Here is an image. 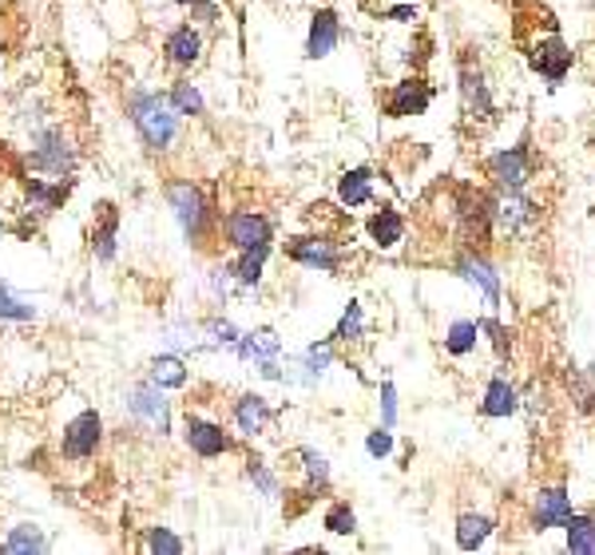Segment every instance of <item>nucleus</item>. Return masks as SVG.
Instances as JSON below:
<instances>
[{"mask_svg": "<svg viewBox=\"0 0 595 555\" xmlns=\"http://www.w3.org/2000/svg\"><path fill=\"white\" fill-rule=\"evenodd\" d=\"M270 258V246H255V250H238V258L227 266V274L238 286H258L263 282V266Z\"/></svg>", "mask_w": 595, "mask_h": 555, "instance_id": "30", "label": "nucleus"}, {"mask_svg": "<svg viewBox=\"0 0 595 555\" xmlns=\"http://www.w3.org/2000/svg\"><path fill=\"white\" fill-rule=\"evenodd\" d=\"M0 318H9V321H32V318H37V310H32V306H29L24 298H17L9 282H0Z\"/></svg>", "mask_w": 595, "mask_h": 555, "instance_id": "39", "label": "nucleus"}, {"mask_svg": "<svg viewBox=\"0 0 595 555\" xmlns=\"http://www.w3.org/2000/svg\"><path fill=\"white\" fill-rule=\"evenodd\" d=\"M298 461H302V476H306L302 489H310L314 496L330 489V461H326L318 449H306L302 444V449H298Z\"/></svg>", "mask_w": 595, "mask_h": 555, "instance_id": "31", "label": "nucleus"}, {"mask_svg": "<svg viewBox=\"0 0 595 555\" xmlns=\"http://www.w3.org/2000/svg\"><path fill=\"white\" fill-rule=\"evenodd\" d=\"M536 32H524V37H516V44L524 48V56H529V68L536 75H544L548 80V88H560L567 80V72H572V44L564 40V32H560V20L556 12L548 9V4H540L536 12Z\"/></svg>", "mask_w": 595, "mask_h": 555, "instance_id": "1", "label": "nucleus"}, {"mask_svg": "<svg viewBox=\"0 0 595 555\" xmlns=\"http://www.w3.org/2000/svg\"><path fill=\"white\" fill-rule=\"evenodd\" d=\"M330 361H334V341H321V346L306 349V361H302L306 381H318V377L326 373V366H330Z\"/></svg>", "mask_w": 595, "mask_h": 555, "instance_id": "41", "label": "nucleus"}, {"mask_svg": "<svg viewBox=\"0 0 595 555\" xmlns=\"http://www.w3.org/2000/svg\"><path fill=\"white\" fill-rule=\"evenodd\" d=\"M492 516H484V512H461L456 516V547L461 552H481L484 544H489L492 536Z\"/></svg>", "mask_w": 595, "mask_h": 555, "instance_id": "24", "label": "nucleus"}, {"mask_svg": "<svg viewBox=\"0 0 595 555\" xmlns=\"http://www.w3.org/2000/svg\"><path fill=\"white\" fill-rule=\"evenodd\" d=\"M44 547H48V539H44V532H40L37 524H17V527H12V536L0 544V552L20 555V552H44Z\"/></svg>", "mask_w": 595, "mask_h": 555, "instance_id": "36", "label": "nucleus"}, {"mask_svg": "<svg viewBox=\"0 0 595 555\" xmlns=\"http://www.w3.org/2000/svg\"><path fill=\"white\" fill-rule=\"evenodd\" d=\"M207 333L218 341V346H238V338H243V333H238L230 321H207Z\"/></svg>", "mask_w": 595, "mask_h": 555, "instance_id": "43", "label": "nucleus"}, {"mask_svg": "<svg viewBox=\"0 0 595 555\" xmlns=\"http://www.w3.org/2000/svg\"><path fill=\"white\" fill-rule=\"evenodd\" d=\"M127 115H132V127L140 135V143L152 155H163L171 143L179 140V112L171 107V100L163 92H132Z\"/></svg>", "mask_w": 595, "mask_h": 555, "instance_id": "2", "label": "nucleus"}, {"mask_svg": "<svg viewBox=\"0 0 595 555\" xmlns=\"http://www.w3.org/2000/svg\"><path fill=\"white\" fill-rule=\"evenodd\" d=\"M163 56L175 68H195L203 60V37H198L195 24H175V29L163 37Z\"/></svg>", "mask_w": 595, "mask_h": 555, "instance_id": "20", "label": "nucleus"}, {"mask_svg": "<svg viewBox=\"0 0 595 555\" xmlns=\"http://www.w3.org/2000/svg\"><path fill=\"white\" fill-rule=\"evenodd\" d=\"M536 171H540V160H536V151H532L529 135L520 143H512V147L492 151L489 160H484V179L492 183V191H501V195H509V191H529V183L536 179Z\"/></svg>", "mask_w": 595, "mask_h": 555, "instance_id": "6", "label": "nucleus"}, {"mask_svg": "<svg viewBox=\"0 0 595 555\" xmlns=\"http://www.w3.org/2000/svg\"><path fill=\"white\" fill-rule=\"evenodd\" d=\"M120 250V207L115 203H95L92 215V258L95 263H115Z\"/></svg>", "mask_w": 595, "mask_h": 555, "instance_id": "17", "label": "nucleus"}, {"mask_svg": "<svg viewBox=\"0 0 595 555\" xmlns=\"http://www.w3.org/2000/svg\"><path fill=\"white\" fill-rule=\"evenodd\" d=\"M338 198L341 207H366L373 198V167H353L338 179Z\"/></svg>", "mask_w": 595, "mask_h": 555, "instance_id": "26", "label": "nucleus"}, {"mask_svg": "<svg viewBox=\"0 0 595 555\" xmlns=\"http://www.w3.org/2000/svg\"><path fill=\"white\" fill-rule=\"evenodd\" d=\"M381 17L401 20V24H406V20H417V4H397V9H386V12H381Z\"/></svg>", "mask_w": 595, "mask_h": 555, "instance_id": "46", "label": "nucleus"}, {"mask_svg": "<svg viewBox=\"0 0 595 555\" xmlns=\"http://www.w3.org/2000/svg\"><path fill=\"white\" fill-rule=\"evenodd\" d=\"M341 44V20L334 9H318L310 20V32H306V56L310 60H326L334 48Z\"/></svg>", "mask_w": 595, "mask_h": 555, "instance_id": "19", "label": "nucleus"}, {"mask_svg": "<svg viewBox=\"0 0 595 555\" xmlns=\"http://www.w3.org/2000/svg\"><path fill=\"white\" fill-rule=\"evenodd\" d=\"M366 338V310H361V301H350L346 306V314H341V321L334 326L330 341L334 346H353V341Z\"/></svg>", "mask_w": 595, "mask_h": 555, "instance_id": "32", "label": "nucleus"}, {"mask_svg": "<svg viewBox=\"0 0 595 555\" xmlns=\"http://www.w3.org/2000/svg\"><path fill=\"white\" fill-rule=\"evenodd\" d=\"M163 198H167V207H171V215H175V223L183 226V238H187V246H207L211 226H215V210H211L203 187H198L195 179H183V175H175V179L163 183Z\"/></svg>", "mask_w": 595, "mask_h": 555, "instance_id": "4", "label": "nucleus"}, {"mask_svg": "<svg viewBox=\"0 0 595 555\" xmlns=\"http://www.w3.org/2000/svg\"><path fill=\"white\" fill-rule=\"evenodd\" d=\"M567 516H572V492L564 484H548L532 496V532H540V536L560 527Z\"/></svg>", "mask_w": 595, "mask_h": 555, "instance_id": "16", "label": "nucleus"}, {"mask_svg": "<svg viewBox=\"0 0 595 555\" xmlns=\"http://www.w3.org/2000/svg\"><path fill=\"white\" fill-rule=\"evenodd\" d=\"M29 167L40 171V175H52V179H68L76 171V147H72V135L60 123L37 127L29 147Z\"/></svg>", "mask_w": 595, "mask_h": 555, "instance_id": "8", "label": "nucleus"}, {"mask_svg": "<svg viewBox=\"0 0 595 555\" xmlns=\"http://www.w3.org/2000/svg\"><path fill=\"white\" fill-rule=\"evenodd\" d=\"M564 536H567V552L572 555H595V512H576L564 520Z\"/></svg>", "mask_w": 595, "mask_h": 555, "instance_id": "25", "label": "nucleus"}, {"mask_svg": "<svg viewBox=\"0 0 595 555\" xmlns=\"http://www.w3.org/2000/svg\"><path fill=\"white\" fill-rule=\"evenodd\" d=\"M246 481L255 484L266 500H278L283 496V481H278V472L263 461V456H246Z\"/></svg>", "mask_w": 595, "mask_h": 555, "instance_id": "33", "label": "nucleus"}, {"mask_svg": "<svg viewBox=\"0 0 595 555\" xmlns=\"http://www.w3.org/2000/svg\"><path fill=\"white\" fill-rule=\"evenodd\" d=\"M321 527L330 532V536H353L358 532V512L350 508V500H334L326 516H321Z\"/></svg>", "mask_w": 595, "mask_h": 555, "instance_id": "35", "label": "nucleus"}, {"mask_svg": "<svg viewBox=\"0 0 595 555\" xmlns=\"http://www.w3.org/2000/svg\"><path fill=\"white\" fill-rule=\"evenodd\" d=\"M187 9H191V17L203 20V24H215V20H218V4H215V0H191Z\"/></svg>", "mask_w": 595, "mask_h": 555, "instance_id": "44", "label": "nucleus"}, {"mask_svg": "<svg viewBox=\"0 0 595 555\" xmlns=\"http://www.w3.org/2000/svg\"><path fill=\"white\" fill-rule=\"evenodd\" d=\"M544 223V207L536 198H529L524 191H492V238H504V243H520V238H532Z\"/></svg>", "mask_w": 595, "mask_h": 555, "instance_id": "5", "label": "nucleus"}, {"mask_svg": "<svg viewBox=\"0 0 595 555\" xmlns=\"http://www.w3.org/2000/svg\"><path fill=\"white\" fill-rule=\"evenodd\" d=\"M286 258L306 266V270H321V274H338L341 263H346L341 246L326 235H294L290 243H286Z\"/></svg>", "mask_w": 595, "mask_h": 555, "instance_id": "13", "label": "nucleus"}, {"mask_svg": "<svg viewBox=\"0 0 595 555\" xmlns=\"http://www.w3.org/2000/svg\"><path fill=\"white\" fill-rule=\"evenodd\" d=\"M147 552L155 555H183L187 552V544H183L171 527H147Z\"/></svg>", "mask_w": 595, "mask_h": 555, "instance_id": "40", "label": "nucleus"}, {"mask_svg": "<svg viewBox=\"0 0 595 555\" xmlns=\"http://www.w3.org/2000/svg\"><path fill=\"white\" fill-rule=\"evenodd\" d=\"M171 107L179 115H187V120H195V115H203V95H198L195 84H187V80H179V84H171L167 92Z\"/></svg>", "mask_w": 595, "mask_h": 555, "instance_id": "37", "label": "nucleus"}, {"mask_svg": "<svg viewBox=\"0 0 595 555\" xmlns=\"http://www.w3.org/2000/svg\"><path fill=\"white\" fill-rule=\"evenodd\" d=\"M152 381L160 389H183L187 386V366H183V358H175V353H160V358L152 361Z\"/></svg>", "mask_w": 595, "mask_h": 555, "instance_id": "34", "label": "nucleus"}, {"mask_svg": "<svg viewBox=\"0 0 595 555\" xmlns=\"http://www.w3.org/2000/svg\"><path fill=\"white\" fill-rule=\"evenodd\" d=\"M476 341H481V321L456 318L444 330V353L449 358H469V353H476Z\"/></svg>", "mask_w": 595, "mask_h": 555, "instance_id": "27", "label": "nucleus"}, {"mask_svg": "<svg viewBox=\"0 0 595 555\" xmlns=\"http://www.w3.org/2000/svg\"><path fill=\"white\" fill-rule=\"evenodd\" d=\"M456 95H461V120L469 132H484L496 123V100H492L489 75L473 56V48H464L456 56Z\"/></svg>", "mask_w": 595, "mask_h": 555, "instance_id": "3", "label": "nucleus"}, {"mask_svg": "<svg viewBox=\"0 0 595 555\" xmlns=\"http://www.w3.org/2000/svg\"><path fill=\"white\" fill-rule=\"evenodd\" d=\"M0 230H4V218H0Z\"/></svg>", "mask_w": 595, "mask_h": 555, "instance_id": "48", "label": "nucleus"}, {"mask_svg": "<svg viewBox=\"0 0 595 555\" xmlns=\"http://www.w3.org/2000/svg\"><path fill=\"white\" fill-rule=\"evenodd\" d=\"M123 409L132 413L135 424H143L152 436H167L171 433V409L163 401V389L155 381H135L123 397Z\"/></svg>", "mask_w": 595, "mask_h": 555, "instance_id": "9", "label": "nucleus"}, {"mask_svg": "<svg viewBox=\"0 0 595 555\" xmlns=\"http://www.w3.org/2000/svg\"><path fill=\"white\" fill-rule=\"evenodd\" d=\"M564 393H567V401H572V409H576L579 417L595 421V386H592V377H587L579 366H564Z\"/></svg>", "mask_w": 595, "mask_h": 555, "instance_id": "23", "label": "nucleus"}, {"mask_svg": "<svg viewBox=\"0 0 595 555\" xmlns=\"http://www.w3.org/2000/svg\"><path fill=\"white\" fill-rule=\"evenodd\" d=\"M366 452H369V456H373V461H386L389 452H393V433H389L386 424H381V429H373V433H369Z\"/></svg>", "mask_w": 595, "mask_h": 555, "instance_id": "42", "label": "nucleus"}, {"mask_svg": "<svg viewBox=\"0 0 595 555\" xmlns=\"http://www.w3.org/2000/svg\"><path fill=\"white\" fill-rule=\"evenodd\" d=\"M175 4H191V0H175Z\"/></svg>", "mask_w": 595, "mask_h": 555, "instance_id": "47", "label": "nucleus"}, {"mask_svg": "<svg viewBox=\"0 0 595 555\" xmlns=\"http://www.w3.org/2000/svg\"><path fill=\"white\" fill-rule=\"evenodd\" d=\"M381 413H386V429H393V417H397V405H393V386H381Z\"/></svg>", "mask_w": 595, "mask_h": 555, "instance_id": "45", "label": "nucleus"}, {"mask_svg": "<svg viewBox=\"0 0 595 555\" xmlns=\"http://www.w3.org/2000/svg\"><path fill=\"white\" fill-rule=\"evenodd\" d=\"M100 441H104V417L95 413V409H84V413H76L64 424L60 456H64V461H92Z\"/></svg>", "mask_w": 595, "mask_h": 555, "instance_id": "11", "label": "nucleus"}, {"mask_svg": "<svg viewBox=\"0 0 595 555\" xmlns=\"http://www.w3.org/2000/svg\"><path fill=\"white\" fill-rule=\"evenodd\" d=\"M433 100H437V88L429 84L425 75H406V80L389 84V92L381 95V112L389 120H409V115H425Z\"/></svg>", "mask_w": 595, "mask_h": 555, "instance_id": "10", "label": "nucleus"}, {"mask_svg": "<svg viewBox=\"0 0 595 555\" xmlns=\"http://www.w3.org/2000/svg\"><path fill=\"white\" fill-rule=\"evenodd\" d=\"M230 417H235V429L243 436H263L266 429H270V421H275V409H270V401H266L263 393H238L235 401H230Z\"/></svg>", "mask_w": 595, "mask_h": 555, "instance_id": "18", "label": "nucleus"}, {"mask_svg": "<svg viewBox=\"0 0 595 555\" xmlns=\"http://www.w3.org/2000/svg\"><path fill=\"white\" fill-rule=\"evenodd\" d=\"M238 358H246V361H275L278 353H283V341H278V333L275 330H250V333H243L238 338Z\"/></svg>", "mask_w": 595, "mask_h": 555, "instance_id": "28", "label": "nucleus"}, {"mask_svg": "<svg viewBox=\"0 0 595 555\" xmlns=\"http://www.w3.org/2000/svg\"><path fill=\"white\" fill-rule=\"evenodd\" d=\"M456 274H461L464 282L476 286L484 298V310L496 314L501 310V298H504V282L501 274H496V266L484 258V250H473V246H464V255L456 258Z\"/></svg>", "mask_w": 595, "mask_h": 555, "instance_id": "12", "label": "nucleus"}, {"mask_svg": "<svg viewBox=\"0 0 595 555\" xmlns=\"http://www.w3.org/2000/svg\"><path fill=\"white\" fill-rule=\"evenodd\" d=\"M366 230L369 238H373V246H381V250H393L401 238H406V215L393 207H381L373 210V215L366 218Z\"/></svg>", "mask_w": 595, "mask_h": 555, "instance_id": "22", "label": "nucleus"}, {"mask_svg": "<svg viewBox=\"0 0 595 555\" xmlns=\"http://www.w3.org/2000/svg\"><path fill=\"white\" fill-rule=\"evenodd\" d=\"M223 235H227V243L235 250H255V246H270L275 226H270V218L263 210H230L223 218Z\"/></svg>", "mask_w": 595, "mask_h": 555, "instance_id": "15", "label": "nucleus"}, {"mask_svg": "<svg viewBox=\"0 0 595 555\" xmlns=\"http://www.w3.org/2000/svg\"><path fill=\"white\" fill-rule=\"evenodd\" d=\"M481 333H489V341H492V349H496V358L501 361H509L512 358V330L504 326L496 314H489V318H481Z\"/></svg>", "mask_w": 595, "mask_h": 555, "instance_id": "38", "label": "nucleus"}, {"mask_svg": "<svg viewBox=\"0 0 595 555\" xmlns=\"http://www.w3.org/2000/svg\"><path fill=\"white\" fill-rule=\"evenodd\" d=\"M183 441H187V449L195 452L198 461H215V456H227V452L238 449V441L223 424L195 413H187V421H183Z\"/></svg>", "mask_w": 595, "mask_h": 555, "instance_id": "14", "label": "nucleus"}, {"mask_svg": "<svg viewBox=\"0 0 595 555\" xmlns=\"http://www.w3.org/2000/svg\"><path fill=\"white\" fill-rule=\"evenodd\" d=\"M520 413V389L512 386L509 377L496 373L484 386V397H481V417H489V421H504V417Z\"/></svg>", "mask_w": 595, "mask_h": 555, "instance_id": "21", "label": "nucleus"}, {"mask_svg": "<svg viewBox=\"0 0 595 555\" xmlns=\"http://www.w3.org/2000/svg\"><path fill=\"white\" fill-rule=\"evenodd\" d=\"M68 191H72V183H64V179H57V183L29 179V210H37V215H52V210L64 207Z\"/></svg>", "mask_w": 595, "mask_h": 555, "instance_id": "29", "label": "nucleus"}, {"mask_svg": "<svg viewBox=\"0 0 595 555\" xmlns=\"http://www.w3.org/2000/svg\"><path fill=\"white\" fill-rule=\"evenodd\" d=\"M453 218H456V230H461L464 246L484 250V246L492 243V191L461 183V187L453 191Z\"/></svg>", "mask_w": 595, "mask_h": 555, "instance_id": "7", "label": "nucleus"}]
</instances>
